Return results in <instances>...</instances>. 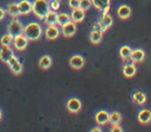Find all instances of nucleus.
I'll use <instances>...</instances> for the list:
<instances>
[{
    "mask_svg": "<svg viewBox=\"0 0 151 132\" xmlns=\"http://www.w3.org/2000/svg\"><path fill=\"white\" fill-rule=\"evenodd\" d=\"M23 34L28 38V40H35L40 39L42 35V27L37 22H30L26 26H24Z\"/></svg>",
    "mask_w": 151,
    "mask_h": 132,
    "instance_id": "1",
    "label": "nucleus"
},
{
    "mask_svg": "<svg viewBox=\"0 0 151 132\" xmlns=\"http://www.w3.org/2000/svg\"><path fill=\"white\" fill-rule=\"evenodd\" d=\"M51 11L49 0H34L32 2V13L40 20H44Z\"/></svg>",
    "mask_w": 151,
    "mask_h": 132,
    "instance_id": "2",
    "label": "nucleus"
},
{
    "mask_svg": "<svg viewBox=\"0 0 151 132\" xmlns=\"http://www.w3.org/2000/svg\"><path fill=\"white\" fill-rule=\"evenodd\" d=\"M23 30H24L23 23L18 19L12 20L9 23V25H7V32L11 33L14 37L17 35H20V34H23Z\"/></svg>",
    "mask_w": 151,
    "mask_h": 132,
    "instance_id": "3",
    "label": "nucleus"
},
{
    "mask_svg": "<svg viewBox=\"0 0 151 132\" xmlns=\"http://www.w3.org/2000/svg\"><path fill=\"white\" fill-rule=\"evenodd\" d=\"M66 108L69 113H77L82 109V102L79 98L77 97H71L67 100L66 102Z\"/></svg>",
    "mask_w": 151,
    "mask_h": 132,
    "instance_id": "4",
    "label": "nucleus"
},
{
    "mask_svg": "<svg viewBox=\"0 0 151 132\" xmlns=\"http://www.w3.org/2000/svg\"><path fill=\"white\" fill-rule=\"evenodd\" d=\"M28 38L26 37L24 34H20V35H17L14 37V42L13 46L15 48V50L17 51H24L28 46Z\"/></svg>",
    "mask_w": 151,
    "mask_h": 132,
    "instance_id": "5",
    "label": "nucleus"
},
{
    "mask_svg": "<svg viewBox=\"0 0 151 132\" xmlns=\"http://www.w3.org/2000/svg\"><path fill=\"white\" fill-rule=\"evenodd\" d=\"M69 66L73 69H81L84 67L85 65V59L82 55L76 54L73 55L69 59Z\"/></svg>",
    "mask_w": 151,
    "mask_h": 132,
    "instance_id": "6",
    "label": "nucleus"
},
{
    "mask_svg": "<svg viewBox=\"0 0 151 132\" xmlns=\"http://www.w3.org/2000/svg\"><path fill=\"white\" fill-rule=\"evenodd\" d=\"M92 5L103 14H108L111 7V0H91Z\"/></svg>",
    "mask_w": 151,
    "mask_h": 132,
    "instance_id": "7",
    "label": "nucleus"
},
{
    "mask_svg": "<svg viewBox=\"0 0 151 132\" xmlns=\"http://www.w3.org/2000/svg\"><path fill=\"white\" fill-rule=\"evenodd\" d=\"M76 32H77V25L73 21H69L68 23L61 26V33L65 37H71L75 35Z\"/></svg>",
    "mask_w": 151,
    "mask_h": 132,
    "instance_id": "8",
    "label": "nucleus"
},
{
    "mask_svg": "<svg viewBox=\"0 0 151 132\" xmlns=\"http://www.w3.org/2000/svg\"><path fill=\"white\" fill-rule=\"evenodd\" d=\"M59 35H60V29L56 25H49L45 30V36L49 40L56 39Z\"/></svg>",
    "mask_w": 151,
    "mask_h": 132,
    "instance_id": "9",
    "label": "nucleus"
},
{
    "mask_svg": "<svg viewBox=\"0 0 151 132\" xmlns=\"http://www.w3.org/2000/svg\"><path fill=\"white\" fill-rule=\"evenodd\" d=\"M145 57H146V53L142 49H134L132 51V55H130V60L132 63H142L144 61Z\"/></svg>",
    "mask_w": 151,
    "mask_h": 132,
    "instance_id": "10",
    "label": "nucleus"
},
{
    "mask_svg": "<svg viewBox=\"0 0 151 132\" xmlns=\"http://www.w3.org/2000/svg\"><path fill=\"white\" fill-rule=\"evenodd\" d=\"M95 122L99 124V126L106 125L110 122V113L107 111H99L95 113Z\"/></svg>",
    "mask_w": 151,
    "mask_h": 132,
    "instance_id": "11",
    "label": "nucleus"
},
{
    "mask_svg": "<svg viewBox=\"0 0 151 132\" xmlns=\"http://www.w3.org/2000/svg\"><path fill=\"white\" fill-rule=\"evenodd\" d=\"M18 6H19L20 15L22 16L29 15L32 11V3L30 2L29 0H21L18 3Z\"/></svg>",
    "mask_w": 151,
    "mask_h": 132,
    "instance_id": "12",
    "label": "nucleus"
},
{
    "mask_svg": "<svg viewBox=\"0 0 151 132\" xmlns=\"http://www.w3.org/2000/svg\"><path fill=\"white\" fill-rule=\"evenodd\" d=\"M84 18H85V11H83L80 7L73 9L70 14V20L76 24L81 23L84 20Z\"/></svg>",
    "mask_w": 151,
    "mask_h": 132,
    "instance_id": "13",
    "label": "nucleus"
},
{
    "mask_svg": "<svg viewBox=\"0 0 151 132\" xmlns=\"http://www.w3.org/2000/svg\"><path fill=\"white\" fill-rule=\"evenodd\" d=\"M14 55V50L11 48V46H1L0 49V61L3 63H6V61L9 59V57Z\"/></svg>",
    "mask_w": 151,
    "mask_h": 132,
    "instance_id": "14",
    "label": "nucleus"
},
{
    "mask_svg": "<svg viewBox=\"0 0 151 132\" xmlns=\"http://www.w3.org/2000/svg\"><path fill=\"white\" fill-rule=\"evenodd\" d=\"M122 73L125 78H132L136 76L137 73V67L134 63H127V64L123 65L122 68Z\"/></svg>",
    "mask_w": 151,
    "mask_h": 132,
    "instance_id": "15",
    "label": "nucleus"
},
{
    "mask_svg": "<svg viewBox=\"0 0 151 132\" xmlns=\"http://www.w3.org/2000/svg\"><path fill=\"white\" fill-rule=\"evenodd\" d=\"M117 15L120 19L126 20L132 16V9L127 4H121L117 9Z\"/></svg>",
    "mask_w": 151,
    "mask_h": 132,
    "instance_id": "16",
    "label": "nucleus"
},
{
    "mask_svg": "<svg viewBox=\"0 0 151 132\" xmlns=\"http://www.w3.org/2000/svg\"><path fill=\"white\" fill-rule=\"evenodd\" d=\"M138 121L140 122L141 124H146L150 123L151 122V111L149 109H141L138 113Z\"/></svg>",
    "mask_w": 151,
    "mask_h": 132,
    "instance_id": "17",
    "label": "nucleus"
},
{
    "mask_svg": "<svg viewBox=\"0 0 151 132\" xmlns=\"http://www.w3.org/2000/svg\"><path fill=\"white\" fill-rule=\"evenodd\" d=\"M132 99L136 104H139V105H142L146 102L147 100V96L143 91H136V92L132 94Z\"/></svg>",
    "mask_w": 151,
    "mask_h": 132,
    "instance_id": "18",
    "label": "nucleus"
},
{
    "mask_svg": "<svg viewBox=\"0 0 151 132\" xmlns=\"http://www.w3.org/2000/svg\"><path fill=\"white\" fill-rule=\"evenodd\" d=\"M52 58L49 55H44L40 58L38 60V66H40L42 69H49V68L52 66Z\"/></svg>",
    "mask_w": 151,
    "mask_h": 132,
    "instance_id": "19",
    "label": "nucleus"
},
{
    "mask_svg": "<svg viewBox=\"0 0 151 132\" xmlns=\"http://www.w3.org/2000/svg\"><path fill=\"white\" fill-rule=\"evenodd\" d=\"M45 23L47 25H57V20H58V14L56 13V11H52L51 9L47 16L45 17Z\"/></svg>",
    "mask_w": 151,
    "mask_h": 132,
    "instance_id": "20",
    "label": "nucleus"
},
{
    "mask_svg": "<svg viewBox=\"0 0 151 132\" xmlns=\"http://www.w3.org/2000/svg\"><path fill=\"white\" fill-rule=\"evenodd\" d=\"M103 39V32L97 31V30H91V32L89 33V40L91 44H99Z\"/></svg>",
    "mask_w": 151,
    "mask_h": 132,
    "instance_id": "21",
    "label": "nucleus"
},
{
    "mask_svg": "<svg viewBox=\"0 0 151 132\" xmlns=\"http://www.w3.org/2000/svg\"><path fill=\"white\" fill-rule=\"evenodd\" d=\"M132 49L129 46H122L119 50V56L121 57L122 60L126 61L130 58V55H132Z\"/></svg>",
    "mask_w": 151,
    "mask_h": 132,
    "instance_id": "22",
    "label": "nucleus"
},
{
    "mask_svg": "<svg viewBox=\"0 0 151 132\" xmlns=\"http://www.w3.org/2000/svg\"><path fill=\"white\" fill-rule=\"evenodd\" d=\"M99 21L101 22V23H103L107 28H110L112 26V24H113V17H112L109 13L108 14H101V17H99Z\"/></svg>",
    "mask_w": 151,
    "mask_h": 132,
    "instance_id": "23",
    "label": "nucleus"
},
{
    "mask_svg": "<svg viewBox=\"0 0 151 132\" xmlns=\"http://www.w3.org/2000/svg\"><path fill=\"white\" fill-rule=\"evenodd\" d=\"M7 14L14 18L19 17L20 11H19V6H18V3H16V2L9 3V4L7 5Z\"/></svg>",
    "mask_w": 151,
    "mask_h": 132,
    "instance_id": "24",
    "label": "nucleus"
},
{
    "mask_svg": "<svg viewBox=\"0 0 151 132\" xmlns=\"http://www.w3.org/2000/svg\"><path fill=\"white\" fill-rule=\"evenodd\" d=\"M14 42V36L7 32L6 34H3L0 38V44L1 46H12Z\"/></svg>",
    "mask_w": 151,
    "mask_h": 132,
    "instance_id": "25",
    "label": "nucleus"
},
{
    "mask_svg": "<svg viewBox=\"0 0 151 132\" xmlns=\"http://www.w3.org/2000/svg\"><path fill=\"white\" fill-rule=\"evenodd\" d=\"M70 20V15L66 13H61V14H58V20H57V25L59 26H63L64 24L68 23Z\"/></svg>",
    "mask_w": 151,
    "mask_h": 132,
    "instance_id": "26",
    "label": "nucleus"
},
{
    "mask_svg": "<svg viewBox=\"0 0 151 132\" xmlns=\"http://www.w3.org/2000/svg\"><path fill=\"white\" fill-rule=\"evenodd\" d=\"M121 120H122L121 113H118V111H112L110 113V123L112 125H114V124H120Z\"/></svg>",
    "mask_w": 151,
    "mask_h": 132,
    "instance_id": "27",
    "label": "nucleus"
},
{
    "mask_svg": "<svg viewBox=\"0 0 151 132\" xmlns=\"http://www.w3.org/2000/svg\"><path fill=\"white\" fill-rule=\"evenodd\" d=\"M9 69L12 70V72H13L14 74L19 76V74H21L22 72H23V64H22L20 61H18L17 63H15L13 66L9 67Z\"/></svg>",
    "mask_w": 151,
    "mask_h": 132,
    "instance_id": "28",
    "label": "nucleus"
},
{
    "mask_svg": "<svg viewBox=\"0 0 151 132\" xmlns=\"http://www.w3.org/2000/svg\"><path fill=\"white\" fill-rule=\"evenodd\" d=\"M91 6H92L91 0H81L80 1V9H82L83 11H88Z\"/></svg>",
    "mask_w": 151,
    "mask_h": 132,
    "instance_id": "29",
    "label": "nucleus"
},
{
    "mask_svg": "<svg viewBox=\"0 0 151 132\" xmlns=\"http://www.w3.org/2000/svg\"><path fill=\"white\" fill-rule=\"evenodd\" d=\"M92 29L93 30H97V31H101V32H105V31H107V29L108 28L106 27L105 25H104L103 23H101L99 21H97L96 23H94L93 24V26H92Z\"/></svg>",
    "mask_w": 151,
    "mask_h": 132,
    "instance_id": "30",
    "label": "nucleus"
},
{
    "mask_svg": "<svg viewBox=\"0 0 151 132\" xmlns=\"http://www.w3.org/2000/svg\"><path fill=\"white\" fill-rule=\"evenodd\" d=\"M18 61H19V58H18V57L14 54L13 56L9 57V59L6 61V64H7V66H9V67H11V66H13L15 63H17Z\"/></svg>",
    "mask_w": 151,
    "mask_h": 132,
    "instance_id": "31",
    "label": "nucleus"
},
{
    "mask_svg": "<svg viewBox=\"0 0 151 132\" xmlns=\"http://www.w3.org/2000/svg\"><path fill=\"white\" fill-rule=\"evenodd\" d=\"M80 1L81 0H68V6L71 9H78V7H80Z\"/></svg>",
    "mask_w": 151,
    "mask_h": 132,
    "instance_id": "32",
    "label": "nucleus"
},
{
    "mask_svg": "<svg viewBox=\"0 0 151 132\" xmlns=\"http://www.w3.org/2000/svg\"><path fill=\"white\" fill-rule=\"evenodd\" d=\"M50 7L52 11H57L60 7V1H50Z\"/></svg>",
    "mask_w": 151,
    "mask_h": 132,
    "instance_id": "33",
    "label": "nucleus"
},
{
    "mask_svg": "<svg viewBox=\"0 0 151 132\" xmlns=\"http://www.w3.org/2000/svg\"><path fill=\"white\" fill-rule=\"evenodd\" d=\"M110 130H111L112 132H116V131L119 132V131H122L123 129L120 127L119 124H114V125H112V127H111V129H110Z\"/></svg>",
    "mask_w": 151,
    "mask_h": 132,
    "instance_id": "34",
    "label": "nucleus"
},
{
    "mask_svg": "<svg viewBox=\"0 0 151 132\" xmlns=\"http://www.w3.org/2000/svg\"><path fill=\"white\" fill-rule=\"evenodd\" d=\"M5 15H6V11H5V9H3L2 7H0V21L4 19Z\"/></svg>",
    "mask_w": 151,
    "mask_h": 132,
    "instance_id": "35",
    "label": "nucleus"
},
{
    "mask_svg": "<svg viewBox=\"0 0 151 132\" xmlns=\"http://www.w3.org/2000/svg\"><path fill=\"white\" fill-rule=\"evenodd\" d=\"M91 131H92V132H101V128L94 127V128H92V129H91Z\"/></svg>",
    "mask_w": 151,
    "mask_h": 132,
    "instance_id": "36",
    "label": "nucleus"
},
{
    "mask_svg": "<svg viewBox=\"0 0 151 132\" xmlns=\"http://www.w3.org/2000/svg\"><path fill=\"white\" fill-rule=\"evenodd\" d=\"M2 117H3V113H2V111L0 109V121L2 120Z\"/></svg>",
    "mask_w": 151,
    "mask_h": 132,
    "instance_id": "37",
    "label": "nucleus"
},
{
    "mask_svg": "<svg viewBox=\"0 0 151 132\" xmlns=\"http://www.w3.org/2000/svg\"><path fill=\"white\" fill-rule=\"evenodd\" d=\"M49 1H56V0H49ZM57 1H60V0H57Z\"/></svg>",
    "mask_w": 151,
    "mask_h": 132,
    "instance_id": "38",
    "label": "nucleus"
}]
</instances>
